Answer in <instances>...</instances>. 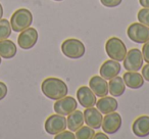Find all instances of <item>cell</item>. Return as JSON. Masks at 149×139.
I'll use <instances>...</instances> for the list:
<instances>
[{
  "instance_id": "1",
  "label": "cell",
  "mask_w": 149,
  "mask_h": 139,
  "mask_svg": "<svg viewBox=\"0 0 149 139\" xmlns=\"http://www.w3.org/2000/svg\"><path fill=\"white\" fill-rule=\"evenodd\" d=\"M42 93L51 100H58L68 93V87L61 79L48 77L41 84Z\"/></svg>"
},
{
  "instance_id": "2",
  "label": "cell",
  "mask_w": 149,
  "mask_h": 139,
  "mask_svg": "<svg viewBox=\"0 0 149 139\" xmlns=\"http://www.w3.org/2000/svg\"><path fill=\"white\" fill-rule=\"evenodd\" d=\"M33 23V15L27 8H19L13 13L10 19L11 29L15 32H22L31 27Z\"/></svg>"
},
{
  "instance_id": "3",
  "label": "cell",
  "mask_w": 149,
  "mask_h": 139,
  "mask_svg": "<svg viewBox=\"0 0 149 139\" xmlns=\"http://www.w3.org/2000/svg\"><path fill=\"white\" fill-rule=\"evenodd\" d=\"M61 51L64 56L70 58V59H79L83 57L86 52V47L83 42L79 39L70 38L62 42Z\"/></svg>"
},
{
  "instance_id": "4",
  "label": "cell",
  "mask_w": 149,
  "mask_h": 139,
  "mask_svg": "<svg viewBox=\"0 0 149 139\" xmlns=\"http://www.w3.org/2000/svg\"><path fill=\"white\" fill-rule=\"evenodd\" d=\"M105 51L110 59L116 60L120 62L124 60L128 50H127L126 44L120 38L111 37L106 41Z\"/></svg>"
},
{
  "instance_id": "5",
  "label": "cell",
  "mask_w": 149,
  "mask_h": 139,
  "mask_svg": "<svg viewBox=\"0 0 149 139\" xmlns=\"http://www.w3.org/2000/svg\"><path fill=\"white\" fill-rule=\"evenodd\" d=\"M127 34L131 41L137 44H144L149 40V27L141 23H133L128 27Z\"/></svg>"
},
{
  "instance_id": "6",
  "label": "cell",
  "mask_w": 149,
  "mask_h": 139,
  "mask_svg": "<svg viewBox=\"0 0 149 139\" xmlns=\"http://www.w3.org/2000/svg\"><path fill=\"white\" fill-rule=\"evenodd\" d=\"M124 66L127 71L138 72L143 66V55L142 51L138 48H132L127 52L126 56L124 58Z\"/></svg>"
},
{
  "instance_id": "7",
  "label": "cell",
  "mask_w": 149,
  "mask_h": 139,
  "mask_svg": "<svg viewBox=\"0 0 149 139\" xmlns=\"http://www.w3.org/2000/svg\"><path fill=\"white\" fill-rule=\"evenodd\" d=\"M66 128H68L66 127V118L58 114L49 116L46 119L45 124H44V129L46 132L50 135H54V136L64 131Z\"/></svg>"
},
{
  "instance_id": "8",
  "label": "cell",
  "mask_w": 149,
  "mask_h": 139,
  "mask_svg": "<svg viewBox=\"0 0 149 139\" xmlns=\"http://www.w3.org/2000/svg\"><path fill=\"white\" fill-rule=\"evenodd\" d=\"M122 117L118 112H112L106 114L102 120L101 128L106 134H116L122 127Z\"/></svg>"
},
{
  "instance_id": "9",
  "label": "cell",
  "mask_w": 149,
  "mask_h": 139,
  "mask_svg": "<svg viewBox=\"0 0 149 139\" xmlns=\"http://www.w3.org/2000/svg\"><path fill=\"white\" fill-rule=\"evenodd\" d=\"M54 112L61 116H68L70 112L78 108V102L72 96H64L58 100H55L54 103Z\"/></svg>"
},
{
  "instance_id": "10",
  "label": "cell",
  "mask_w": 149,
  "mask_h": 139,
  "mask_svg": "<svg viewBox=\"0 0 149 139\" xmlns=\"http://www.w3.org/2000/svg\"><path fill=\"white\" fill-rule=\"evenodd\" d=\"M38 41V32L35 28H27L21 32L17 38V44L22 49H31Z\"/></svg>"
},
{
  "instance_id": "11",
  "label": "cell",
  "mask_w": 149,
  "mask_h": 139,
  "mask_svg": "<svg viewBox=\"0 0 149 139\" xmlns=\"http://www.w3.org/2000/svg\"><path fill=\"white\" fill-rule=\"evenodd\" d=\"M120 71H122V66L120 62L113 59L105 60L99 68L100 76L105 80H110L116 76H118Z\"/></svg>"
},
{
  "instance_id": "12",
  "label": "cell",
  "mask_w": 149,
  "mask_h": 139,
  "mask_svg": "<svg viewBox=\"0 0 149 139\" xmlns=\"http://www.w3.org/2000/svg\"><path fill=\"white\" fill-rule=\"evenodd\" d=\"M84 122L87 126L91 127L93 129H100L102 125V120L103 116L102 114L95 108L94 106L92 108H87L84 110Z\"/></svg>"
},
{
  "instance_id": "13",
  "label": "cell",
  "mask_w": 149,
  "mask_h": 139,
  "mask_svg": "<svg viewBox=\"0 0 149 139\" xmlns=\"http://www.w3.org/2000/svg\"><path fill=\"white\" fill-rule=\"evenodd\" d=\"M97 96L93 93L90 87L88 86H81L79 89L77 90V99L79 103L81 104L83 108H92L96 104V99Z\"/></svg>"
},
{
  "instance_id": "14",
  "label": "cell",
  "mask_w": 149,
  "mask_h": 139,
  "mask_svg": "<svg viewBox=\"0 0 149 139\" xmlns=\"http://www.w3.org/2000/svg\"><path fill=\"white\" fill-rule=\"evenodd\" d=\"M89 87L97 97H104L108 94V83L101 76H93L89 80Z\"/></svg>"
},
{
  "instance_id": "15",
  "label": "cell",
  "mask_w": 149,
  "mask_h": 139,
  "mask_svg": "<svg viewBox=\"0 0 149 139\" xmlns=\"http://www.w3.org/2000/svg\"><path fill=\"white\" fill-rule=\"evenodd\" d=\"M132 131L137 137H146L149 135V116H140L133 122Z\"/></svg>"
},
{
  "instance_id": "16",
  "label": "cell",
  "mask_w": 149,
  "mask_h": 139,
  "mask_svg": "<svg viewBox=\"0 0 149 139\" xmlns=\"http://www.w3.org/2000/svg\"><path fill=\"white\" fill-rule=\"evenodd\" d=\"M96 108L101 112L102 115L109 114V112H116L118 108V103L113 96H104L100 97L99 100L96 101Z\"/></svg>"
},
{
  "instance_id": "17",
  "label": "cell",
  "mask_w": 149,
  "mask_h": 139,
  "mask_svg": "<svg viewBox=\"0 0 149 139\" xmlns=\"http://www.w3.org/2000/svg\"><path fill=\"white\" fill-rule=\"evenodd\" d=\"M123 80L127 87L131 89H139L144 85V78L138 72L127 71L123 76Z\"/></svg>"
},
{
  "instance_id": "18",
  "label": "cell",
  "mask_w": 149,
  "mask_h": 139,
  "mask_svg": "<svg viewBox=\"0 0 149 139\" xmlns=\"http://www.w3.org/2000/svg\"><path fill=\"white\" fill-rule=\"evenodd\" d=\"M84 123H85L84 122V114L81 110H78V108L70 112L66 118V127L72 132H76L78 129L83 126Z\"/></svg>"
},
{
  "instance_id": "19",
  "label": "cell",
  "mask_w": 149,
  "mask_h": 139,
  "mask_svg": "<svg viewBox=\"0 0 149 139\" xmlns=\"http://www.w3.org/2000/svg\"><path fill=\"white\" fill-rule=\"evenodd\" d=\"M126 91V84H125L123 77L116 76L109 80L108 83V93L113 97H120Z\"/></svg>"
},
{
  "instance_id": "20",
  "label": "cell",
  "mask_w": 149,
  "mask_h": 139,
  "mask_svg": "<svg viewBox=\"0 0 149 139\" xmlns=\"http://www.w3.org/2000/svg\"><path fill=\"white\" fill-rule=\"evenodd\" d=\"M17 52V45L11 40H0V56L5 59H10L15 57Z\"/></svg>"
},
{
  "instance_id": "21",
  "label": "cell",
  "mask_w": 149,
  "mask_h": 139,
  "mask_svg": "<svg viewBox=\"0 0 149 139\" xmlns=\"http://www.w3.org/2000/svg\"><path fill=\"white\" fill-rule=\"evenodd\" d=\"M95 134V129L91 128L89 126H82L76 131V138L77 139H92Z\"/></svg>"
},
{
  "instance_id": "22",
  "label": "cell",
  "mask_w": 149,
  "mask_h": 139,
  "mask_svg": "<svg viewBox=\"0 0 149 139\" xmlns=\"http://www.w3.org/2000/svg\"><path fill=\"white\" fill-rule=\"evenodd\" d=\"M11 25L8 20H0V40L7 39L11 35Z\"/></svg>"
},
{
  "instance_id": "23",
  "label": "cell",
  "mask_w": 149,
  "mask_h": 139,
  "mask_svg": "<svg viewBox=\"0 0 149 139\" xmlns=\"http://www.w3.org/2000/svg\"><path fill=\"white\" fill-rule=\"evenodd\" d=\"M137 19H138L139 23L149 27V8L143 7L142 9H140L137 15Z\"/></svg>"
},
{
  "instance_id": "24",
  "label": "cell",
  "mask_w": 149,
  "mask_h": 139,
  "mask_svg": "<svg viewBox=\"0 0 149 139\" xmlns=\"http://www.w3.org/2000/svg\"><path fill=\"white\" fill-rule=\"evenodd\" d=\"M74 138H76V135L72 131L64 130L55 135V139H74Z\"/></svg>"
},
{
  "instance_id": "25",
  "label": "cell",
  "mask_w": 149,
  "mask_h": 139,
  "mask_svg": "<svg viewBox=\"0 0 149 139\" xmlns=\"http://www.w3.org/2000/svg\"><path fill=\"white\" fill-rule=\"evenodd\" d=\"M122 1L123 0H100V2L103 6L109 7V8L118 6L122 3Z\"/></svg>"
},
{
  "instance_id": "26",
  "label": "cell",
  "mask_w": 149,
  "mask_h": 139,
  "mask_svg": "<svg viewBox=\"0 0 149 139\" xmlns=\"http://www.w3.org/2000/svg\"><path fill=\"white\" fill-rule=\"evenodd\" d=\"M142 55H143V59H144V61H146L147 64H149V40L143 44Z\"/></svg>"
},
{
  "instance_id": "27",
  "label": "cell",
  "mask_w": 149,
  "mask_h": 139,
  "mask_svg": "<svg viewBox=\"0 0 149 139\" xmlns=\"http://www.w3.org/2000/svg\"><path fill=\"white\" fill-rule=\"evenodd\" d=\"M7 95V86L3 82H0V101Z\"/></svg>"
},
{
  "instance_id": "28",
  "label": "cell",
  "mask_w": 149,
  "mask_h": 139,
  "mask_svg": "<svg viewBox=\"0 0 149 139\" xmlns=\"http://www.w3.org/2000/svg\"><path fill=\"white\" fill-rule=\"evenodd\" d=\"M141 70H142V76L144 78V80L149 82V64L143 66Z\"/></svg>"
},
{
  "instance_id": "29",
  "label": "cell",
  "mask_w": 149,
  "mask_h": 139,
  "mask_svg": "<svg viewBox=\"0 0 149 139\" xmlns=\"http://www.w3.org/2000/svg\"><path fill=\"white\" fill-rule=\"evenodd\" d=\"M93 138L94 139H108V136L106 135V133L104 134V133L99 132V133H95Z\"/></svg>"
},
{
  "instance_id": "30",
  "label": "cell",
  "mask_w": 149,
  "mask_h": 139,
  "mask_svg": "<svg viewBox=\"0 0 149 139\" xmlns=\"http://www.w3.org/2000/svg\"><path fill=\"white\" fill-rule=\"evenodd\" d=\"M139 3L144 8H149V0H139Z\"/></svg>"
},
{
  "instance_id": "31",
  "label": "cell",
  "mask_w": 149,
  "mask_h": 139,
  "mask_svg": "<svg viewBox=\"0 0 149 139\" xmlns=\"http://www.w3.org/2000/svg\"><path fill=\"white\" fill-rule=\"evenodd\" d=\"M2 17H3V7L1 5V3H0V20L2 19Z\"/></svg>"
},
{
  "instance_id": "32",
  "label": "cell",
  "mask_w": 149,
  "mask_h": 139,
  "mask_svg": "<svg viewBox=\"0 0 149 139\" xmlns=\"http://www.w3.org/2000/svg\"><path fill=\"white\" fill-rule=\"evenodd\" d=\"M54 1H57V2H60V1H62V0H54Z\"/></svg>"
},
{
  "instance_id": "33",
  "label": "cell",
  "mask_w": 149,
  "mask_h": 139,
  "mask_svg": "<svg viewBox=\"0 0 149 139\" xmlns=\"http://www.w3.org/2000/svg\"><path fill=\"white\" fill-rule=\"evenodd\" d=\"M1 61H2V60H1V56H0V64H1Z\"/></svg>"
}]
</instances>
